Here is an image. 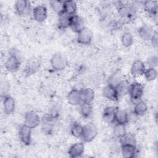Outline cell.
<instances>
[{"instance_id": "cell-29", "label": "cell", "mask_w": 158, "mask_h": 158, "mask_svg": "<svg viewBox=\"0 0 158 158\" xmlns=\"http://www.w3.org/2000/svg\"><path fill=\"white\" fill-rule=\"evenodd\" d=\"M49 3L53 10L59 16L64 14V1H51Z\"/></svg>"}, {"instance_id": "cell-21", "label": "cell", "mask_w": 158, "mask_h": 158, "mask_svg": "<svg viewBox=\"0 0 158 158\" xmlns=\"http://www.w3.org/2000/svg\"><path fill=\"white\" fill-rule=\"evenodd\" d=\"M138 33L139 36L144 40H151L154 31L151 27L147 25H144L141 27L138 30Z\"/></svg>"}, {"instance_id": "cell-12", "label": "cell", "mask_w": 158, "mask_h": 158, "mask_svg": "<svg viewBox=\"0 0 158 158\" xmlns=\"http://www.w3.org/2000/svg\"><path fill=\"white\" fill-rule=\"evenodd\" d=\"M146 70V67L144 64L140 60H135L131 67V73L135 77H139L144 75Z\"/></svg>"}, {"instance_id": "cell-19", "label": "cell", "mask_w": 158, "mask_h": 158, "mask_svg": "<svg viewBox=\"0 0 158 158\" xmlns=\"http://www.w3.org/2000/svg\"><path fill=\"white\" fill-rule=\"evenodd\" d=\"M121 152L123 157H133L135 156V154L136 153V145L121 144Z\"/></svg>"}, {"instance_id": "cell-3", "label": "cell", "mask_w": 158, "mask_h": 158, "mask_svg": "<svg viewBox=\"0 0 158 158\" xmlns=\"http://www.w3.org/2000/svg\"><path fill=\"white\" fill-rule=\"evenodd\" d=\"M98 135L97 127L93 123H88L83 126L81 138L85 142L92 141Z\"/></svg>"}, {"instance_id": "cell-11", "label": "cell", "mask_w": 158, "mask_h": 158, "mask_svg": "<svg viewBox=\"0 0 158 158\" xmlns=\"http://www.w3.org/2000/svg\"><path fill=\"white\" fill-rule=\"evenodd\" d=\"M20 66V59L13 56H10L5 63V67L6 69L11 72H15L17 71Z\"/></svg>"}, {"instance_id": "cell-36", "label": "cell", "mask_w": 158, "mask_h": 158, "mask_svg": "<svg viewBox=\"0 0 158 158\" xmlns=\"http://www.w3.org/2000/svg\"><path fill=\"white\" fill-rule=\"evenodd\" d=\"M158 63V59L156 56H152L148 60V64L149 65V67L154 68L157 66Z\"/></svg>"}, {"instance_id": "cell-7", "label": "cell", "mask_w": 158, "mask_h": 158, "mask_svg": "<svg viewBox=\"0 0 158 158\" xmlns=\"http://www.w3.org/2000/svg\"><path fill=\"white\" fill-rule=\"evenodd\" d=\"M31 128L25 124L22 125L19 130V136L20 141L25 145H29L31 140Z\"/></svg>"}, {"instance_id": "cell-14", "label": "cell", "mask_w": 158, "mask_h": 158, "mask_svg": "<svg viewBox=\"0 0 158 158\" xmlns=\"http://www.w3.org/2000/svg\"><path fill=\"white\" fill-rule=\"evenodd\" d=\"M70 27L74 31L78 33L80 31H81L82 29L85 28L84 21L80 17H79L77 14L72 15L70 19Z\"/></svg>"}, {"instance_id": "cell-5", "label": "cell", "mask_w": 158, "mask_h": 158, "mask_svg": "<svg viewBox=\"0 0 158 158\" xmlns=\"http://www.w3.org/2000/svg\"><path fill=\"white\" fill-rule=\"evenodd\" d=\"M40 123V118L39 115L32 111L28 112L25 115L24 124L30 128L37 127Z\"/></svg>"}, {"instance_id": "cell-9", "label": "cell", "mask_w": 158, "mask_h": 158, "mask_svg": "<svg viewBox=\"0 0 158 158\" xmlns=\"http://www.w3.org/2000/svg\"><path fill=\"white\" fill-rule=\"evenodd\" d=\"M33 15L35 20L38 22H43L47 17V9L44 6L39 5L33 10Z\"/></svg>"}, {"instance_id": "cell-4", "label": "cell", "mask_w": 158, "mask_h": 158, "mask_svg": "<svg viewBox=\"0 0 158 158\" xmlns=\"http://www.w3.org/2000/svg\"><path fill=\"white\" fill-rule=\"evenodd\" d=\"M77 34V40L78 43L85 45L91 44L93 40V33L89 29L85 27Z\"/></svg>"}, {"instance_id": "cell-25", "label": "cell", "mask_w": 158, "mask_h": 158, "mask_svg": "<svg viewBox=\"0 0 158 158\" xmlns=\"http://www.w3.org/2000/svg\"><path fill=\"white\" fill-rule=\"evenodd\" d=\"M146 10L152 15H157V1H146L144 3Z\"/></svg>"}, {"instance_id": "cell-28", "label": "cell", "mask_w": 158, "mask_h": 158, "mask_svg": "<svg viewBox=\"0 0 158 158\" xmlns=\"http://www.w3.org/2000/svg\"><path fill=\"white\" fill-rule=\"evenodd\" d=\"M80 113L84 118H88L92 114L93 107L91 103L81 102L80 105Z\"/></svg>"}, {"instance_id": "cell-24", "label": "cell", "mask_w": 158, "mask_h": 158, "mask_svg": "<svg viewBox=\"0 0 158 158\" xmlns=\"http://www.w3.org/2000/svg\"><path fill=\"white\" fill-rule=\"evenodd\" d=\"M129 86V83L127 80H122L115 86V89L117 90L119 98L128 93Z\"/></svg>"}, {"instance_id": "cell-15", "label": "cell", "mask_w": 158, "mask_h": 158, "mask_svg": "<svg viewBox=\"0 0 158 158\" xmlns=\"http://www.w3.org/2000/svg\"><path fill=\"white\" fill-rule=\"evenodd\" d=\"M67 98L68 102L72 106L80 105V104L82 102L80 90L77 89H72L67 94Z\"/></svg>"}, {"instance_id": "cell-33", "label": "cell", "mask_w": 158, "mask_h": 158, "mask_svg": "<svg viewBox=\"0 0 158 158\" xmlns=\"http://www.w3.org/2000/svg\"><path fill=\"white\" fill-rule=\"evenodd\" d=\"M144 75L148 81H153L157 78V73L154 68L149 67V69H146Z\"/></svg>"}, {"instance_id": "cell-35", "label": "cell", "mask_w": 158, "mask_h": 158, "mask_svg": "<svg viewBox=\"0 0 158 158\" xmlns=\"http://www.w3.org/2000/svg\"><path fill=\"white\" fill-rule=\"evenodd\" d=\"M122 80L120 79V77H119V75L117 74H114L109 78L108 81L109 82L108 84L115 87Z\"/></svg>"}, {"instance_id": "cell-20", "label": "cell", "mask_w": 158, "mask_h": 158, "mask_svg": "<svg viewBox=\"0 0 158 158\" xmlns=\"http://www.w3.org/2000/svg\"><path fill=\"white\" fill-rule=\"evenodd\" d=\"M4 111L6 114H12L15 109V101L13 98L10 96L4 97L3 101Z\"/></svg>"}, {"instance_id": "cell-26", "label": "cell", "mask_w": 158, "mask_h": 158, "mask_svg": "<svg viewBox=\"0 0 158 158\" xmlns=\"http://www.w3.org/2000/svg\"><path fill=\"white\" fill-rule=\"evenodd\" d=\"M148 110V107L146 104L142 101H139L136 102L134 109H133V113L138 115H144Z\"/></svg>"}, {"instance_id": "cell-2", "label": "cell", "mask_w": 158, "mask_h": 158, "mask_svg": "<svg viewBox=\"0 0 158 158\" xmlns=\"http://www.w3.org/2000/svg\"><path fill=\"white\" fill-rule=\"evenodd\" d=\"M144 93V86L138 82H133L130 85L128 93L130 98L133 101L137 102L140 101Z\"/></svg>"}, {"instance_id": "cell-13", "label": "cell", "mask_w": 158, "mask_h": 158, "mask_svg": "<svg viewBox=\"0 0 158 158\" xmlns=\"http://www.w3.org/2000/svg\"><path fill=\"white\" fill-rule=\"evenodd\" d=\"M102 94L104 97L113 101H117L119 99L115 87L109 84L104 88L102 90Z\"/></svg>"}, {"instance_id": "cell-1", "label": "cell", "mask_w": 158, "mask_h": 158, "mask_svg": "<svg viewBox=\"0 0 158 158\" xmlns=\"http://www.w3.org/2000/svg\"><path fill=\"white\" fill-rule=\"evenodd\" d=\"M68 61L66 57L60 53H56L51 59V65L54 70H64L67 65Z\"/></svg>"}, {"instance_id": "cell-37", "label": "cell", "mask_w": 158, "mask_h": 158, "mask_svg": "<svg viewBox=\"0 0 158 158\" xmlns=\"http://www.w3.org/2000/svg\"><path fill=\"white\" fill-rule=\"evenodd\" d=\"M152 44L154 46H157V32H154V34L151 39Z\"/></svg>"}, {"instance_id": "cell-31", "label": "cell", "mask_w": 158, "mask_h": 158, "mask_svg": "<svg viewBox=\"0 0 158 158\" xmlns=\"http://www.w3.org/2000/svg\"><path fill=\"white\" fill-rule=\"evenodd\" d=\"M120 142L121 144H133L136 145V141L135 136L131 133H126L124 136L121 137Z\"/></svg>"}, {"instance_id": "cell-27", "label": "cell", "mask_w": 158, "mask_h": 158, "mask_svg": "<svg viewBox=\"0 0 158 158\" xmlns=\"http://www.w3.org/2000/svg\"><path fill=\"white\" fill-rule=\"evenodd\" d=\"M71 16L72 15H69L65 14L60 15L58 20V23H57L58 28L59 29L63 30L68 27H70Z\"/></svg>"}, {"instance_id": "cell-6", "label": "cell", "mask_w": 158, "mask_h": 158, "mask_svg": "<svg viewBox=\"0 0 158 158\" xmlns=\"http://www.w3.org/2000/svg\"><path fill=\"white\" fill-rule=\"evenodd\" d=\"M41 60L38 57H33L30 59L25 67L24 72L27 75H31L35 73L40 67Z\"/></svg>"}, {"instance_id": "cell-23", "label": "cell", "mask_w": 158, "mask_h": 158, "mask_svg": "<svg viewBox=\"0 0 158 158\" xmlns=\"http://www.w3.org/2000/svg\"><path fill=\"white\" fill-rule=\"evenodd\" d=\"M128 120L129 117L127 112L117 109L115 117V122L117 123L125 125L128 122Z\"/></svg>"}, {"instance_id": "cell-32", "label": "cell", "mask_w": 158, "mask_h": 158, "mask_svg": "<svg viewBox=\"0 0 158 158\" xmlns=\"http://www.w3.org/2000/svg\"><path fill=\"white\" fill-rule=\"evenodd\" d=\"M126 133H127V130L125 125L116 123L113 130L114 135L118 138H120L121 137L124 136Z\"/></svg>"}, {"instance_id": "cell-10", "label": "cell", "mask_w": 158, "mask_h": 158, "mask_svg": "<svg viewBox=\"0 0 158 158\" xmlns=\"http://www.w3.org/2000/svg\"><path fill=\"white\" fill-rule=\"evenodd\" d=\"M84 149L85 146L83 143H76L70 147L68 151V154L72 158L78 157L83 154Z\"/></svg>"}, {"instance_id": "cell-30", "label": "cell", "mask_w": 158, "mask_h": 158, "mask_svg": "<svg viewBox=\"0 0 158 158\" xmlns=\"http://www.w3.org/2000/svg\"><path fill=\"white\" fill-rule=\"evenodd\" d=\"M83 131V126L80 123L75 122L74 123L70 128L71 134L76 138H81Z\"/></svg>"}, {"instance_id": "cell-17", "label": "cell", "mask_w": 158, "mask_h": 158, "mask_svg": "<svg viewBox=\"0 0 158 158\" xmlns=\"http://www.w3.org/2000/svg\"><path fill=\"white\" fill-rule=\"evenodd\" d=\"M30 8V3L25 0H19L15 3V9L19 15L26 14Z\"/></svg>"}, {"instance_id": "cell-16", "label": "cell", "mask_w": 158, "mask_h": 158, "mask_svg": "<svg viewBox=\"0 0 158 158\" xmlns=\"http://www.w3.org/2000/svg\"><path fill=\"white\" fill-rule=\"evenodd\" d=\"M117 109L112 106H109L104 109L102 114V118L104 120L109 123L115 122V113Z\"/></svg>"}, {"instance_id": "cell-22", "label": "cell", "mask_w": 158, "mask_h": 158, "mask_svg": "<svg viewBox=\"0 0 158 158\" xmlns=\"http://www.w3.org/2000/svg\"><path fill=\"white\" fill-rule=\"evenodd\" d=\"M77 4L75 1L69 0L64 1V14L69 15L76 14Z\"/></svg>"}, {"instance_id": "cell-8", "label": "cell", "mask_w": 158, "mask_h": 158, "mask_svg": "<svg viewBox=\"0 0 158 158\" xmlns=\"http://www.w3.org/2000/svg\"><path fill=\"white\" fill-rule=\"evenodd\" d=\"M118 14L123 18L131 19L135 15V9L131 4H123L118 6Z\"/></svg>"}, {"instance_id": "cell-18", "label": "cell", "mask_w": 158, "mask_h": 158, "mask_svg": "<svg viewBox=\"0 0 158 158\" xmlns=\"http://www.w3.org/2000/svg\"><path fill=\"white\" fill-rule=\"evenodd\" d=\"M82 102L91 103L94 98V91L90 88H86L80 90Z\"/></svg>"}, {"instance_id": "cell-34", "label": "cell", "mask_w": 158, "mask_h": 158, "mask_svg": "<svg viewBox=\"0 0 158 158\" xmlns=\"http://www.w3.org/2000/svg\"><path fill=\"white\" fill-rule=\"evenodd\" d=\"M122 43L125 47L130 46L133 43V38L132 35L128 32L124 33L122 36Z\"/></svg>"}]
</instances>
